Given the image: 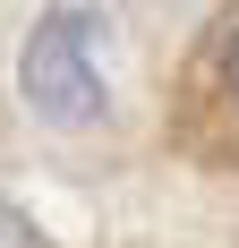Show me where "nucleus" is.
<instances>
[{
	"label": "nucleus",
	"mask_w": 239,
	"mask_h": 248,
	"mask_svg": "<svg viewBox=\"0 0 239 248\" xmlns=\"http://www.w3.org/2000/svg\"><path fill=\"white\" fill-rule=\"evenodd\" d=\"M17 86H26V103H34L51 128L103 120V9H77V0L51 9V17L26 34Z\"/></svg>",
	"instance_id": "obj_1"
},
{
	"label": "nucleus",
	"mask_w": 239,
	"mask_h": 248,
	"mask_svg": "<svg viewBox=\"0 0 239 248\" xmlns=\"http://www.w3.org/2000/svg\"><path fill=\"white\" fill-rule=\"evenodd\" d=\"M0 248H43V231H34V223H26V214H17V205H0Z\"/></svg>",
	"instance_id": "obj_2"
},
{
	"label": "nucleus",
	"mask_w": 239,
	"mask_h": 248,
	"mask_svg": "<svg viewBox=\"0 0 239 248\" xmlns=\"http://www.w3.org/2000/svg\"><path fill=\"white\" fill-rule=\"evenodd\" d=\"M222 77H231V94H239V34H231V51H222Z\"/></svg>",
	"instance_id": "obj_3"
}]
</instances>
